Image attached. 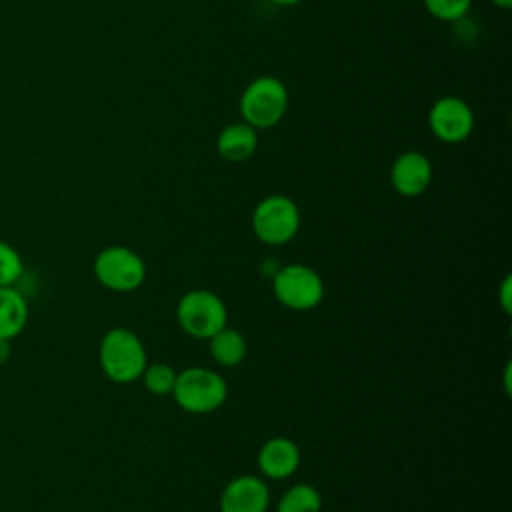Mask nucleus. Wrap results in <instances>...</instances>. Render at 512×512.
Segmentation results:
<instances>
[{
    "label": "nucleus",
    "mask_w": 512,
    "mask_h": 512,
    "mask_svg": "<svg viewBox=\"0 0 512 512\" xmlns=\"http://www.w3.org/2000/svg\"><path fill=\"white\" fill-rule=\"evenodd\" d=\"M172 396L182 410L192 414H208L224 404L228 386L218 372L192 366L178 372Z\"/></svg>",
    "instance_id": "nucleus-2"
},
{
    "label": "nucleus",
    "mask_w": 512,
    "mask_h": 512,
    "mask_svg": "<svg viewBox=\"0 0 512 512\" xmlns=\"http://www.w3.org/2000/svg\"><path fill=\"white\" fill-rule=\"evenodd\" d=\"M96 280L114 292H132L146 278L144 260L128 246H108L94 260Z\"/></svg>",
    "instance_id": "nucleus-6"
},
{
    "label": "nucleus",
    "mask_w": 512,
    "mask_h": 512,
    "mask_svg": "<svg viewBox=\"0 0 512 512\" xmlns=\"http://www.w3.org/2000/svg\"><path fill=\"white\" fill-rule=\"evenodd\" d=\"M180 328L194 338H210L228 322V310L218 294L196 288L186 292L176 306Z\"/></svg>",
    "instance_id": "nucleus-5"
},
{
    "label": "nucleus",
    "mask_w": 512,
    "mask_h": 512,
    "mask_svg": "<svg viewBox=\"0 0 512 512\" xmlns=\"http://www.w3.org/2000/svg\"><path fill=\"white\" fill-rule=\"evenodd\" d=\"M210 354L220 366H236L246 356V340L240 332L224 326L210 338Z\"/></svg>",
    "instance_id": "nucleus-14"
},
{
    "label": "nucleus",
    "mask_w": 512,
    "mask_h": 512,
    "mask_svg": "<svg viewBox=\"0 0 512 512\" xmlns=\"http://www.w3.org/2000/svg\"><path fill=\"white\" fill-rule=\"evenodd\" d=\"M428 126L438 140L456 144L470 136L474 114L462 98L442 96L432 104L428 112Z\"/></svg>",
    "instance_id": "nucleus-8"
},
{
    "label": "nucleus",
    "mask_w": 512,
    "mask_h": 512,
    "mask_svg": "<svg viewBox=\"0 0 512 512\" xmlns=\"http://www.w3.org/2000/svg\"><path fill=\"white\" fill-rule=\"evenodd\" d=\"M472 0H424L426 10L444 22L460 20L470 10Z\"/></svg>",
    "instance_id": "nucleus-18"
},
{
    "label": "nucleus",
    "mask_w": 512,
    "mask_h": 512,
    "mask_svg": "<svg viewBox=\"0 0 512 512\" xmlns=\"http://www.w3.org/2000/svg\"><path fill=\"white\" fill-rule=\"evenodd\" d=\"M270 502L268 486L252 474L238 476L220 494V512H266Z\"/></svg>",
    "instance_id": "nucleus-10"
},
{
    "label": "nucleus",
    "mask_w": 512,
    "mask_h": 512,
    "mask_svg": "<svg viewBox=\"0 0 512 512\" xmlns=\"http://www.w3.org/2000/svg\"><path fill=\"white\" fill-rule=\"evenodd\" d=\"M300 228V210L284 194L262 198L252 212V230L264 244L280 246L290 242Z\"/></svg>",
    "instance_id": "nucleus-4"
},
{
    "label": "nucleus",
    "mask_w": 512,
    "mask_h": 512,
    "mask_svg": "<svg viewBox=\"0 0 512 512\" xmlns=\"http://www.w3.org/2000/svg\"><path fill=\"white\" fill-rule=\"evenodd\" d=\"M288 110V90L274 76H258L248 82L240 96V112L252 128L276 126Z\"/></svg>",
    "instance_id": "nucleus-3"
},
{
    "label": "nucleus",
    "mask_w": 512,
    "mask_h": 512,
    "mask_svg": "<svg viewBox=\"0 0 512 512\" xmlns=\"http://www.w3.org/2000/svg\"><path fill=\"white\" fill-rule=\"evenodd\" d=\"M492 4L498 6V8H510L512 0H492Z\"/></svg>",
    "instance_id": "nucleus-22"
},
{
    "label": "nucleus",
    "mask_w": 512,
    "mask_h": 512,
    "mask_svg": "<svg viewBox=\"0 0 512 512\" xmlns=\"http://www.w3.org/2000/svg\"><path fill=\"white\" fill-rule=\"evenodd\" d=\"M322 510V496L310 484H294L290 486L280 502L276 512H320Z\"/></svg>",
    "instance_id": "nucleus-15"
},
{
    "label": "nucleus",
    "mask_w": 512,
    "mask_h": 512,
    "mask_svg": "<svg viewBox=\"0 0 512 512\" xmlns=\"http://www.w3.org/2000/svg\"><path fill=\"white\" fill-rule=\"evenodd\" d=\"M8 356H10V344L8 340H0V364L6 362Z\"/></svg>",
    "instance_id": "nucleus-20"
},
{
    "label": "nucleus",
    "mask_w": 512,
    "mask_h": 512,
    "mask_svg": "<svg viewBox=\"0 0 512 512\" xmlns=\"http://www.w3.org/2000/svg\"><path fill=\"white\" fill-rule=\"evenodd\" d=\"M258 146L256 128L246 122H234L220 130L216 138L218 154L228 162H244L248 160Z\"/></svg>",
    "instance_id": "nucleus-12"
},
{
    "label": "nucleus",
    "mask_w": 512,
    "mask_h": 512,
    "mask_svg": "<svg viewBox=\"0 0 512 512\" xmlns=\"http://www.w3.org/2000/svg\"><path fill=\"white\" fill-rule=\"evenodd\" d=\"M24 274V260L14 246L0 240V286H14Z\"/></svg>",
    "instance_id": "nucleus-17"
},
{
    "label": "nucleus",
    "mask_w": 512,
    "mask_h": 512,
    "mask_svg": "<svg viewBox=\"0 0 512 512\" xmlns=\"http://www.w3.org/2000/svg\"><path fill=\"white\" fill-rule=\"evenodd\" d=\"M500 298H502V308H504V312L506 314H510V276H506L504 278V284H502V288H500Z\"/></svg>",
    "instance_id": "nucleus-19"
},
{
    "label": "nucleus",
    "mask_w": 512,
    "mask_h": 512,
    "mask_svg": "<svg viewBox=\"0 0 512 512\" xmlns=\"http://www.w3.org/2000/svg\"><path fill=\"white\" fill-rule=\"evenodd\" d=\"M98 358L104 374L116 384H128L142 376L148 360L140 338L122 326L110 328L98 348Z\"/></svg>",
    "instance_id": "nucleus-1"
},
{
    "label": "nucleus",
    "mask_w": 512,
    "mask_h": 512,
    "mask_svg": "<svg viewBox=\"0 0 512 512\" xmlns=\"http://www.w3.org/2000/svg\"><path fill=\"white\" fill-rule=\"evenodd\" d=\"M272 290L280 304L290 310H310L324 296V282L316 270L304 264H288L272 278Z\"/></svg>",
    "instance_id": "nucleus-7"
},
{
    "label": "nucleus",
    "mask_w": 512,
    "mask_h": 512,
    "mask_svg": "<svg viewBox=\"0 0 512 512\" xmlns=\"http://www.w3.org/2000/svg\"><path fill=\"white\" fill-rule=\"evenodd\" d=\"M390 182L400 196H420L432 182V164L422 152H402L392 162Z\"/></svg>",
    "instance_id": "nucleus-9"
},
{
    "label": "nucleus",
    "mask_w": 512,
    "mask_h": 512,
    "mask_svg": "<svg viewBox=\"0 0 512 512\" xmlns=\"http://www.w3.org/2000/svg\"><path fill=\"white\" fill-rule=\"evenodd\" d=\"M176 376H178V372L170 364L154 362V364H146L140 378L144 380V386L148 388L150 394L166 396V394H172L174 384H176Z\"/></svg>",
    "instance_id": "nucleus-16"
},
{
    "label": "nucleus",
    "mask_w": 512,
    "mask_h": 512,
    "mask_svg": "<svg viewBox=\"0 0 512 512\" xmlns=\"http://www.w3.org/2000/svg\"><path fill=\"white\" fill-rule=\"evenodd\" d=\"M28 322V300L16 286H0V340L16 338Z\"/></svg>",
    "instance_id": "nucleus-13"
},
{
    "label": "nucleus",
    "mask_w": 512,
    "mask_h": 512,
    "mask_svg": "<svg viewBox=\"0 0 512 512\" xmlns=\"http://www.w3.org/2000/svg\"><path fill=\"white\" fill-rule=\"evenodd\" d=\"M268 2L278 4V6H294V4H298V2H302V0H268Z\"/></svg>",
    "instance_id": "nucleus-21"
},
{
    "label": "nucleus",
    "mask_w": 512,
    "mask_h": 512,
    "mask_svg": "<svg viewBox=\"0 0 512 512\" xmlns=\"http://www.w3.org/2000/svg\"><path fill=\"white\" fill-rule=\"evenodd\" d=\"M298 464H300V450L290 438H284V436L266 440L258 452V468L264 476L272 480H284L292 476Z\"/></svg>",
    "instance_id": "nucleus-11"
}]
</instances>
